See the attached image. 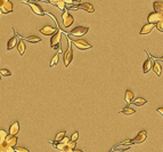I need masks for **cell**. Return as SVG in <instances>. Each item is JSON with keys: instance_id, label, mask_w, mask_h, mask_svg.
<instances>
[{"instance_id": "cell-7", "label": "cell", "mask_w": 163, "mask_h": 152, "mask_svg": "<svg viewBox=\"0 0 163 152\" xmlns=\"http://www.w3.org/2000/svg\"><path fill=\"white\" fill-rule=\"evenodd\" d=\"M73 43L77 46L79 49H89V48H91V45L88 41H86V40L83 39H78V40H74L73 41Z\"/></svg>"}, {"instance_id": "cell-37", "label": "cell", "mask_w": 163, "mask_h": 152, "mask_svg": "<svg viewBox=\"0 0 163 152\" xmlns=\"http://www.w3.org/2000/svg\"><path fill=\"white\" fill-rule=\"evenodd\" d=\"M158 112H159L160 114H162V116H163V108H159V109H158Z\"/></svg>"}, {"instance_id": "cell-19", "label": "cell", "mask_w": 163, "mask_h": 152, "mask_svg": "<svg viewBox=\"0 0 163 152\" xmlns=\"http://www.w3.org/2000/svg\"><path fill=\"white\" fill-rule=\"evenodd\" d=\"M16 45H17V38H16V37H13L12 39H9L8 43H7V49L10 50V49L15 47Z\"/></svg>"}, {"instance_id": "cell-5", "label": "cell", "mask_w": 163, "mask_h": 152, "mask_svg": "<svg viewBox=\"0 0 163 152\" xmlns=\"http://www.w3.org/2000/svg\"><path fill=\"white\" fill-rule=\"evenodd\" d=\"M162 18H163L162 14L154 12V13H150V15H148V17H147V22H148V23H152V24H156V23H158L160 20H162Z\"/></svg>"}, {"instance_id": "cell-28", "label": "cell", "mask_w": 163, "mask_h": 152, "mask_svg": "<svg viewBox=\"0 0 163 152\" xmlns=\"http://www.w3.org/2000/svg\"><path fill=\"white\" fill-rule=\"evenodd\" d=\"M55 146H56V149H58L60 151H62V150H64L65 148H66V144H64V143H57V144H55Z\"/></svg>"}, {"instance_id": "cell-20", "label": "cell", "mask_w": 163, "mask_h": 152, "mask_svg": "<svg viewBox=\"0 0 163 152\" xmlns=\"http://www.w3.org/2000/svg\"><path fill=\"white\" fill-rule=\"evenodd\" d=\"M152 68H153V71H154V73L156 74V76H160V74H161V65L159 64V62L155 61L154 63H153V65H152Z\"/></svg>"}, {"instance_id": "cell-27", "label": "cell", "mask_w": 163, "mask_h": 152, "mask_svg": "<svg viewBox=\"0 0 163 152\" xmlns=\"http://www.w3.org/2000/svg\"><path fill=\"white\" fill-rule=\"evenodd\" d=\"M64 136H65V132H60L58 134L56 135V141H58V142H60V141H62V139H63V137H64Z\"/></svg>"}, {"instance_id": "cell-9", "label": "cell", "mask_w": 163, "mask_h": 152, "mask_svg": "<svg viewBox=\"0 0 163 152\" xmlns=\"http://www.w3.org/2000/svg\"><path fill=\"white\" fill-rule=\"evenodd\" d=\"M146 137H147V132L146 130H142L135 139L130 141V143H143L146 139Z\"/></svg>"}, {"instance_id": "cell-30", "label": "cell", "mask_w": 163, "mask_h": 152, "mask_svg": "<svg viewBox=\"0 0 163 152\" xmlns=\"http://www.w3.org/2000/svg\"><path fill=\"white\" fill-rule=\"evenodd\" d=\"M57 62H58V55L56 54L55 56L53 57L52 62H50V66H54V65H55V64H57Z\"/></svg>"}, {"instance_id": "cell-6", "label": "cell", "mask_w": 163, "mask_h": 152, "mask_svg": "<svg viewBox=\"0 0 163 152\" xmlns=\"http://www.w3.org/2000/svg\"><path fill=\"white\" fill-rule=\"evenodd\" d=\"M60 37H62V33H60V30L56 31V33H54L52 37V40H50V46L53 48H56L60 43Z\"/></svg>"}, {"instance_id": "cell-48", "label": "cell", "mask_w": 163, "mask_h": 152, "mask_svg": "<svg viewBox=\"0 0 163 152\" xmlns=\"http://www.w3.org/2000/svg\"><path fill=\"white\" fill-rule=\"evenodd\" d=\"M1 1H4V0H0V4H1Z\"/></svg>"}, {"instance_id": "cell-33", "label": "cell", "mask_w": 163, "mask_h": 152, "mask_svg": "<svg viewBox=\"0 0 163 152\" xmlns=\"http://www.w3.org/2000/svg\"><path fill=\"white\" fill-rule=\"evenodd\" d=\"M78 137H79V133H78V132H74L72 134V136H71V141H77Z\"/></svg>"}, {"instance_id": "cell-45", "label": "cell", "mask_w": 163, "mask_h": 152, "mask_svg": "<svg viewBox=\"0 0 163 152\" xmlns=\"http://www.w3.org/2000/svg\"><path fill=\"white\" fill-rule=\"evenodd\" d=\"M60 152H66V151H65V149H64V150H62V151H60Z\"/></svg>"}, {"instance_id": "cell-1", "label": "cell", "mask_w": 163, "mask_h": 152, "mask_svg": "<svg viewBox=\"0 0 163 152\" xmlns=\"http://www.w3.org/2000/svg\"><path fill=\"white\" fill-rule=\"evenodd\" d=\"M62 18H63V25H64L65 28L71 26L72 25V23L74 22V17H73L72 15H71L66 9H65L63 15H62Z\"/></svg>"}, {"instance_id": "cell-40", "label": "cell", "mask_w": 163, "mask_h": 152, "mask_svg": "<svg viewBox=\"0 0 163 152\" xmlns=\"http://www.w3.org/2000/svg\"><path fill=\"white\" fill-rule=\"evenodd\" d=\"M74 152H83L82 150H77V149H74Z\"/></svg>"}, {"instance_id": "cell-10", "label": "cell", "mask_w": 163, "mask_h": 152, "mask_svg": "<svg viewBox=\"0 0 163 152\" xmlns=\"http://www.w3.org/2000/svg\"><path fill=\"white\" fill-rule=\"evenodd\" d=\"M5 142L8 144L9 146H12V148H15L16 146V143H17V136L16 135H8L6 139H5Z\"/></svg>"}, {"instance_id": "cell-12", "label": "cell", "mask_w": 163, "mask_h": 152, "mask_svg": "<svg viewBox=\"0 0 163 152\" xmlns=\"http://www.w3.org/2000/svg\"><path fill=\"white\" fill-rule=\"evenodd\" d=\"M79 8L85 9V10L88 12V13H94L95 12L94 6H92L91 4H89V2H83V4H81V5H78V9Z\"/></svg>"}, {"instance_id": "cell-26", "label": "cell", "mask_w": 163, "mask_h": 152, "mask_svg": "<svg viewBox=\"0 0 163 152\" xmlns=\"http://www.w3.org/2000/svg\"><path fill=\"white\" fill-rule=\"evenodd\" d=\"M14 150H15V152H30L27 149L23 148V146H15Z\"/></svg>"}, {"instance_id": "cell-22", "label": "cell", "mask_w": 163, "mask_h": 152, "mask_svg": "<svg viewBox=\"0 0 163 152\" xmlns=\"http://www.w3.org/2000/svg\"><path fill=\"white\" fill-rule=\"evenodd\" d=\"M26 40L29 41V43H39V41H41V39L39 38V37H35V35H30V37H27Z\"/></svg>"}, {"instance_id": "cell-29", "label": "cell", "mask_w": 163, "mask_h": 152, "mask_svg": "<svg viewBox=\"0 0 163 152\" xmlns=\"http://www.w3.org/2000/svg\"><path fill=\"white\" fill-rule=\"evenodd\" d=\"M0 74L1 76H10V71L9 70H7V69H1L0 70Z\"/></svg>"}, {"instance_id": "cell-14", "label": "cell", "mask_w": 163, "mask_h": 152, "mask_svg": "<svg viewBox=\"0 0 163 152\" xmlns=\"http://www.w3.org/2000/svg\"><path fill=\"white\" fill-rule=\"evenodd\" d=\"M20 132V122L16 121L9 127V135H16Z\"/></svg>"}, {"instance_id": "cell-24", "label": "cell", "mask_w": 163, "mask_h": 152, "mask_svg": "<svg viewBox=\"0 0 163 152\" xmlns=\"http://www.w3.org/2000/svg\"><path fill=\"white\" fill-rule=\"evenodd\" d=\"M8 136V134H7V132L4 129H0V141H2V142H5V139H6V137Z\"/></svg>"}, {"instance_id": "cell-39", "label": "cell", "mask_w": 163, "mask_h": 152, "mask_svg": "<svg viewBox=\"0 0 163 152\" xmlns=\"http://www.w3.org/2000/svg\"><path fill=\"white\" fill-rule=\"evenodd\" d=\"M81 0H73V2H75V4H79Z\"/></svg>"}, {"instance_id": "cell-23", "label": "cell", "mask_w": 163, "mask_h": 152, "mask_svg": "<svg viewBox=\"0 0 163 152\" xmlns=\"http://www.w3.org/2000/svg\"><path fill=\"white\" fill-rule=\"evenodd\" d=\"M121 113H123V114H125V116H130V114H133V113H135V110L128 106V108L123 109V110L121 111Z\"/></svg>"}, {"instance_id": "cell-2", "label": "cell", "mask_w": 163, "mask_h": 152, "mask_svg": "<svg viewBox=\"0 0 163 152\" xmlns=\"http://www.w3.org/2000/svg\"><path fill=\"white\" fill-rule=\"evenodd\" d=\"M88 28L87 26H77V28H74L70 33L72 35H75V37H81V35H86L87 32H88Z\"/></svg>"}, {"instance_id": "cell-17", "label": "cell", "mask_w": 163, "mask_h": 152, "mask_svg": "<svg viewBox=\"0 0 163 152\" xmlns=\"http://www.w3.org/2000/svg\"><path fill=\"white\" fill-rule=\"evenodd\" d=\"M133 97H135V94H133L132 91H130V89H127L125 91V100L127 103H130V102H132Z\"/></svg>"}, {"instance_id": "cell-18", "label": "cell", "mask_w": 163, "mask_h": 152, "mask_svg": "<svg viewBox=\"0 0 163 152\" xmlns=\"http://www.w3.org/2000/svg\"><path fill=\"white\" fill-rule=\"evenodd\" d=\"M17 50L20 53V55H23L25 52V43L23 40H20L17 43Z\"/></svg>"}, {"instance_id": "cell-21", "label": "cell", "mask_w": 163, "mask_h": 152, "mask_svg": "<svg viewBox=\"0 0 163 152\" xmlns=\"http://www.w3.org/2000/svg\"><path fill=\"white\" fill-rule=\"evenodd\" d=\"M133 104L135 105H138V106H140V105H144L146 103V100L145 98H143V97H138V98H135L132 100Z\"/></svg>"}, {"instance_id": "cell-8", "label": "cell", "mask_w": 163, "mask_h": 152, "mask_svg": "<svg viewBox=\"0 0 163 152\" xmlns=\"http://www.w3.org/2000/svg\"><path fill=\"white\" fill-rule=\"evenodd\" d=\"M26 4H29V6L31 7V9L33 10V13L37 14V15H39V16H43L45 15V12H43V9L39 6V5L34 4V2H31V1H29V2H26Z\"/></svg>"}, {"instance_id": "cell-46", "label": "cell", "mask_w": 163, "mask_h": 152, "mask_svg": "<svg viewBox=\"0 0 163 152\" xmlns=\"http://www.w3.org/2000/svg\"><path fill=\"white\" fill-rule=\"evenodd\" d=\"M27 1H34V0H27Z\"/></svg>"}, {"instance_id": "cell-34", "label": "cell", "mask_w": 163, "mask_h": 152, "mask_svg": "<svg viewBox=\"0 0 163 152\" xmlns=\"http://www.w3.org/2000/svg\"><path fill=\"white\" fill-rule=\"evenodd\" d=\"M60 142H62V143H64V144H66V145H67V143H69V142H70V139H67L66 136H64V137H63V139H62Z\"/></svg>"}, {"instance_id": "cell-32", "label": "cell", "mask_w": 163, "mask_h": 152, "mask_svg": "<svg viewBox=\"0 0 163 152\" xmlns=\"http://www.w3.org/2000/svg\"><path fill=\"white\" fill-rule=\"evenodd\" d=\"M5 152H15V150H14V148L9 146L8 144L6 143V146H5Z\"/></svg>"}, {"instance_id": "cell-13", "label": "cell", "mask_w": 163, "mask_h": 152, "mask_svg": "<svg viewBox=\"0 0 163 152\" xmlns=\"http://www.w3.org/2000/svg\"><path fill=\"white\" fill-rule=\"evenodd\" d=\"M155 24H152V23H147L140 30V35H147V33H150V31L154 29Z\"/></svg>"}, {"instance_id": "cell-44", "label": "cell", "mask_w": 163, "mask_h": 152, "mask_svg": "<svg viewBox=\"0 0 163 152\" xmlns=\"http://www.w3.org/2000/svg\"><path fill=\"white\" fill-rule=\"evenodd\" d=\"M1 144H2V141H0V146H1Z\"/></svg>"}, {"instance_id": "cell-15", "label": "cell", "mask_w": 163, "mask_h": 152, "mask_svg": "<svg viewBox=\"0 0 163 152\" xmlns=\"http://www.w3.org/2000/svg\"><path fill=\"white\" fill-rule=\"evenodd\" d=\"M152 65H153V63H152V60H150V57H148V58H147V60L145 61L144 65H143V72H144V73H147V72H148V71L152 69Z\"/></svg>"}, {"instance_id": "cell-38", "label": "cell", "mask_w": 163, "mask_h": 152, "mask_svg": "<svg viewBox=\"0 0 163 152\" xmlns=\"http://www.w3.org/2000/svg\"><path fill=\"white\" fill-rule=\"evenodd\" d=\"M57 50H58V53H62V48L60 46H57Z\"/></svg>"}, {"instance_id": "cell-42", "label": "cell", "mask_w": 163, "mask_h": 152, "mask_svg": "<svg viewBox=\"0 0 163 152\" xmlns=\"http://www.w3.org/2000/svg\"><path fill=\"white\" fill-rule=\"evenodd\" d=\"M1 14H2V12H1V8H0V16H1Z\"/></svg>"}, {"instance_id": "cell-43", "label": "cell", "mask_w": 163, "mask_h": 152, "mask_svg": "<svg viewBox=\"0 0 163 152\" xmlns=\"http://www.w3.org/2000/svg\"><path fill=\"white\" fill-rule=\"evenodd\" d=\"M0 152H5V151L2 150V149H0Z\"/></svg>"}, {"instance_id": "cell-25", "label": "cell", "mask_w": 163, "mask_h": 152, "mask_svg": "<svg viewBox=\"0 0 163 152\" xmlns=\"http://www.w3.org/2000/svg\"><path fill=\"white\" fill-rule=\"evenodd\" d=\"M155 25H156V29H158L160 32H163V18L162 20H160V21L158 22Z\"/></svg>"}, {"instance_id": "cell-35", "label": "cell", "mask_w": 163, "mask_h": 152, "mask_svg": "<svg viewBox=\"0 0 163 152\" xmlns=\"http://www.w3.org/2000/svg\"><path fill=\"white\" fill-rule=\"evenodd\" d=\"M65 151H66V152H74V150H73V149H70L69 146L66 145V148H65Z\"/></svg>"}, {"instance_id": "cell-41", "label": "cell", "mask_w": 163, "mask_h": 152, "mask_svg": "<svg viewBox=\"0 0 163 152\" xmlns=\"http://www.w3.org/2000/svg\"><path fill=\"white\" fill-rule=\"evenodd\" d=\"M160 60H161V61H163V56H161V57H160Z\"/></svg>"}, {"instance_id": "cell-11", "label": "cell", "mask_w": 163, "mask_h": 152, "mask_svg": "<svg viewBox=\"0 0 163 152\" xmlns=\"http://www.w3.org/2000/svg\"><path fill=\"white\" fill-rule=\"evenodd\" d=\"M56 32V29L55 28H53V26H45L42 29H40V33H42L45 35H53L54 33Z\"/></svg>"}, {"instance_id": "cell-3", "label": "cell", "mask_w": 163, "mask_h": 152, "mask_svg": "<svg viewBox=\"0 0 163 152\" xmlns=\"http://www.w3.org/2000/svg\"><path fill=\"white\" fill-rule=\"evenodd\" d=\"M72 58H73V52H72V48H71V45H70L67 50L64 53V56H63V61H64L65 66H69L71 61H72Z\"/></svg>"}, {"instance_id": "cell-4", "label": "cell", "mask_w": 163, "mask_h": 152, "mask_svg": "<svg viewBox=\"0 0 163 152\" xmlns=\"http://www.w3.org/2000/svg\"><path fill=\"white\" fill-rule=\"evenodd\" d=\"M0 8L2 14H8L13 12V4L10 1H1L0 4Z\"/></svg>"}, {"instance_id": "cell-16", "label": "cell", "mask_w": 163, "mask_h": 152, "mask_svg": "<svg viewBox=\"0 0 163 152\" xmlns=\"http://www.w3.org/2000/svg\"><path fill=\"white\" fill-rule=\"evenodd\" d=\"M153 7H154V10L156 13H160L163 15V2H161V1H154Z\"/></svg>"}, {"instance_id": "cell-47", "label": "cell", "mask_w": 163, "mask_h": 152, "mask_svg": "<svg viewBox=\"0 0 163 152\" xmlns=\"http://www.w3.org/2000/svg\"><path fill=\"white\" fill-rule=\"evenodd\" d=\"M4 1H10V0H4Z\"/></svg>"}, {"instance_id": "cell-31", "label": "cell", "mask_w": 163, "mask_h": 152, "mask_svg": "<svg viewBox=\"0 0 163 152\" xmlns=\"http://www.w3.org/2000/svg\"><path fill=\"white\" fill-rule=\"evenodd\" d=\"M67 146H69L70 149H73V150H74V149H75V146H77L75 141H71V139H70V142L67 143Z\"/></svg>"}, {"instance_id": "cell-49", "label": "cell", "mask_w": 163, "mask_h": 152, "mask_svg": "<svg viewBox=\"0 0 163 152\" xmlns=\"http://www.w3.org/2000/svg\"><path fill=\"white\" fill-rule=\"evenodd\" d=\"M0 80H1V74H0Z\"/></svg>"}, {"instance_id": "cell-36", "label": "cell", "mask_w": 163, "mask_h": 152, "mask_svg": "<svg viewBox=\"0 0 163 152\" xmlns=\"http://www.w3.org/2000/svg\"><path fill=\"white\" fill-rule=\"evenodd\" d=\"M64 2H65V4H67V5H72L73 4V0H64Z\"/></svg>"}]
</instances>
